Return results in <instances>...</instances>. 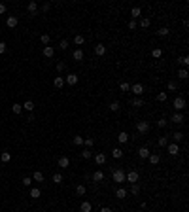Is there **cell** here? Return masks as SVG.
<instances>
[{"label":"cell","mask_w":189,"mask_h":212,"mask_svg":"<svg viewBox=\"0 0 189 212\" xmlns=\"http://www.w3.org/2000/svg\"><path fill=\"white\" fill-rule=\"evenodd\" d=\"M112 180L117 184H123L125 182V172L123 170H112Z\"/></svg>","instance_id":"obj_1"},{"label":"cell","mask_w":189,"mask_h":212,"mask_svg":"<svg viewBox=\"0 0 189 212\" xmlns=\"http://www.w3.org/2000/svg\"><path fill=\"white\" fill-rule=\"evenodd\" d=\"M138 178H140V174L136 172V170H131V172L125 174V182H129V184H136V182H138Z\"/></svg>","instance_id":"obj_2"},{"label":"cell","mask_w":189,"mask_h":212,"mask_svg":"<svg viewBox=\"0 0 189 212\" xmlns=\"http://www.w3.org/2000/svg\"><path fill=\"white\" fill-rule=\"evenodd\" d=\"M172 106L176 108V112H182L183 108H185V99H183V97H176L174 102H172Z\"/></svg>","instance_id":"obj_3"},{"label":"cell","mask_w":189,"mask_h":212,"mask_svg":"<svg viewBox=\"0 0 189 212\" xmlns=\"http://www.w3.org/2000/svg\"><path fill=\"white\" fill-rule=\"evenodd\" d=\"M136 131H138L140 134H146L147 131H150V123L147 121H138L136 123Z\"/></svg>","instance_id":"obj_4"},{"label":"cell","mask_w":189,"mask_h":212,"mask_svg":"<svg viewBox=\"0 0 189 212\" xmlns=\"http://www.w3.org/2000/svg\"><path fill=\"white\" fill-rule=\"evenodd\" d=\"M78 80H80V78H78V74L70 72V74L64 78V84H68V85H76V84H78Z\"/></svg>","instance_id":"obj_5"},{"label":"cell","mask_w":189,"mask_h":212,"mask_svg":"<svg viewBox=\"0 0 189 212\" xmlns=\"http://www.w3.org/2000/svg\"><path fill=\"white\" fill-rule=\"evenodd\" d=\"M83 57H85V53H83V49H74L72 51V59L74 61H78V63H81V61H83Z\"/></svg>","instance_id":"obj_6"},{"label":"cell","mask_w":189,"mask_h":212,"mask_svg":"<svg viewBox=\"0 0 189 212\" xmlns=\"http://www.w3.org/2000/svg\"><path fill=\"white\" fill-rule=\"evenodd\" d=\"M129 91H132V93H134V95H138V97H140L142 93H144V85H142V84H132Z\"/></svg>","instance_id":"obj_7"},{"label":"cell","mask_w":189,"mask_h":212,"mask_svg":"<svg viewBox=\"0 0 189 212\" xmlns=\"http://www.w3.org/2000/svg\"><path fill=\"white\" fill-rule=\"evenodd\" d=\"M166 150H168V153H170V156H178V153H180V146H178V144L174 142V144H168L166 146Z\"/></svg>","instance_id":"obj_8"},{"label":"cell","mask_w":189,"mask_h":212,"mask_svg":"<svg viewBox=\"0 0 189 212\" xmlns=\"http://www.w3.org/2000/svg\"><path fill=\"white\" fill-rule=\"evenodd\" d=\"M93 182H96V184L104 182V172H102V170H95L93 172Z\"/></svg>","instance_id":"obj_9"},{"label":"cell","mask_w":189,"mask_h":212,"mask_svg":"<svg viewBox=\"0 0 189 212\" xmlns=\"http://www.w3.org/2000/svg\"><path fill=\"white\" fill-rule=\"evenodd\" d=\"M170 121H172V123H178V125H182V123H183V114H182V112H176V114H172Z\"/></svg>","instance_id":"obj_10"},{"label":"cell","mask_w":189,"mask_h":212,"mask_svg":"<svg viewBox=\"0 0 189 212\" xmlns=\"http://www.w3.org/2000/svg\"><path fill=\"white\" fill-rule=\"evenodd\" d=\"M117 142H119V144H125V142H129V133H127V131H121V133H117Z\"/></svg>","instance_id":"obj_11"},{"label":"cell","mask_w":189,"mask_h":212,"mask_svg":"<svg viewBox=\"0 0 189 212\" xmlns=\"http://www.w3.org/2000/svg\"><path fill=\"white\" fill-rule=\"evenodd\" d=\"M150 150H147V146H142V148H138V157L140 159H147V157H150Z\"/></svg>","instance_id":"obj_12"},{"label":"cell","mask_w":189,"mask_h":212,"mask_svg":"<svg viewBox=\"0 0 189 212\" xmlns=\"http://www.w3.org/2000/svg\"><path fill=\"white\" fill-rule=\"evenodd\" d=\"M17 23H19V19L15 17V15H9V17L6 19V25H8L9 29H15V27H17Z\"/></svg>","instance_id":"obj_13"},{"label":"cell","mask_w":189,"mask_h":212,"mask_svg":"<svg viewBox=\"0 0 189 212\" xmlns=\"http://www.w3.org/2000/svg\"><path fill=\"white\" fill-rule=\"evenodd\" d=\"M44 57H47V59H51V57L55 55V48H51V45H44Z\"/></svg>","instance_id":"obj_14"},{"label":"cell","mask_w":189,"mask_h":212,"mask_svg":"<svg viewBox=\"0 0 189 212\" xmlns=\"http://www.w3.org/2000/svg\"><path fill=\"white\" fill-rule=\"evenodd\" d=\"M106 159H108V157H106V153H96V156H95V163L96 165H104L106 163Z\"/></svg>","instance_id":"obj_15"},{"label":"cell","mask_w":189,"mask_h":212,"mask_svg":"<svg viewBox=\"0 0 189 212\" xmlns=\"http://www.w3.org/2000/svg\"><path fill=\"white\" fill-rule=\"evenodd\" d=\"M57 165H59L61 169H68V167H70V159H68V157H59Z\"/></svg>","instance_id":"obj_16"},{"label":"cell","mask_w":189,"mask_h":212,"mask_svg":"<svg viewBox=\"0 0 189 212\" xmlns=\"http://www.w3.org/2000/svg\"><path fill=\"white\" fill-rule=\"evenodd\" d=\"M95 55H99V57L106 55V45H102V44H96V45H95Z\"/></svg>","instance_id":"obj_17"},{"label":"cell","mask_w":189,"mask_h":212,"mask_svg":"<svg viewBox=\"0 0 189 212\" xmlns=\"http://www.w3.org/2000/svg\"><path fill=\"white\" fill-rule=\"evenodd\" d=\"M80 210L81 212H91V210H93V205H91L89 201H83V203L80 205Z\"/></svg>","instance_id":"obj_18"},{"label":"cell","mask_w":189,"mask_h":212,"mask_svg":"<svg viewBox=\"0 0 189 212\" xmlns=\"http://www.w3.org/2000/svg\"><path fill=\"white\" fill-rule=\"evenodd\" d=\"M112 157H114V159H121V157H123V150L115 146L114 150H112Z\"/></svg>","instance_id":"obj_19"},{"label":"cell","mask_w":189,"mask_h":212,"mask_svg":"<svg viewBox=\"0 0 189 212\" xmlns=\"http://www.w3.org/2000/svg\"><path fill=\"white\" fill-rule=\"evenodd\" d=\"M27 10H28V13H30V15H36V12H38V4H36V2H28Z\"/></svg>","instance_id":"obj_20"},{"label":"cell","mask_w":189,"mask_h":212,"mask_svg":"<svg viewBox=\"0 0 189 212\" xmlns=\"http://www.w3.org/2000/svg\"><path fill=\"white\" fill-rule=\"evenodd\" d=\"M53 85L57 87V89H61V87L64 85V78H63V76H55V80H53Z\"/></svg>","instance_id":"obj_21"},{"label":"cell","mask_w":189,"mask_h":212,"mask_svg":"<svg viewBox=\"0 0 189 212\" xmlns=\"http://www.w3.org/2000/svg\"><path fill=\"white\" fill-rule=\"evenodd\" d=\"M0 161H2V163H9V161H12V153H9V152H2V153H0Z\"/></svg>","instance_id":"obj_22"},{"label":"cell","mask_w":189,"mask_h":212,"mask_svg":"<svg viewBox=\"0 0 189 212\" xmlns=\"http://www.w3.org/2000/svg\"><path fill=\"white\" fill-rule=\"evenodd\" d=\"M127 193H129V191L123 189V188H117V189H115V197H117V199H125Z\"/></svg>","instance_id":"obj_23"},{"label":"cell","mask_w":189,"mask_h":212,"mask_svg":"<svg viewBox=\"0 0 189 212\" xmlns=\"http://www.w3.org/2000/svg\"><path fill=\"white\" fill-rule=\"evenodd\" d=\"M21 106H23V110H27V112H32L34 110V102L32 100H25Z\"/></svg>","instance_id":"obj_24"},{"label":"cell","mask_w":189,"mask_h":212,"mask_svg":"<svg viewBox=\"0 0 189 212\" xmlns=\"http://www.w3.org/2000/svg\"><path fill=\"white\" fill-rule=\"evenodd\" d=\"M147 159H150L151 165H157V163L161 161V156H159V153H150V157H147Z\"/></svg>","instance_id":"obj_25"},{"label":"cell","mask_w":189,"mask_h":212,"mask_svg":"<svg viewBox=\"0 0 189 212\" xmlns=\"http://www.w3.org/2000/svg\"><path fill=\"white\" fill-rule=\"evenodd\" d=\"M40 195H42V189L40 188H30V197L32 199H38Z\"/></svg>","instance_id":"obj_26"},{"label":"cell","mask_w":189,"mask_h":212,"mask_svg":"<svg viewBox=\"0 0 189 212\" xmlns=\"http://www.w3.org/2000/svg\"><path fill=\"white\" fill-rule=\"evenodd\" d=\"M131 15H132V19L136 21V17H140V15H142V8H138V6L132 8V10H131Z\"/></svg>","instance_id":"obj_27"},{"label":"cell","mask_w":189,"mask_h":212,"mask_svg":"<svg viewBox=\"0 0 189 212\" xmlns=\"http://www.w3.org/2000/svg\"><path fill=\"white\" fill-rule=\"evenodd\" d=\"M131 106H134V108H140V106H144V100H142L140 97H136V99H132V100H131Z\"/></svg>","instance_id":"obj_28"},{"label":"cell","mask_w":189,"mask_h":212,"mask_svg":"<svg viewBox=\"0 0 189 212\" xmlns=\"http://www.w3.org/2000/svg\"><path fill=\"white\" fill-rule=\"evenodd\" d=\"M83 146L87 148V150L93 148V146H95V138H91V136H89V138H83Z\"/></svg>","instance_id":"obj_29"},{"label":"cell","mask_w":189,"mask_h":212,"mask_svg":"<svg viewBox=\"0 0 189 212\" xmlns=\"http://www.w3.org/2000/svg\"><path fill=\"white\" fill-rule=\"evenodd\" d=\"M157 144H159L161 148H166V146H168V136H159V140H157Z\"/></svg>","instance_id":"obj_30"},{"label":"cell","mask_w":189,"mask_h":212,"mask_svg":"<svg viewBox=\"0 0 189 212\" xmlns=\"http://www.w3.org/2000/svg\"><path fill=\"white\" fill-rule=\"evenodd\" d=\"M32 180H34V182H44V174L40 172V170H36V172L32 174Z\"/></svg>","instance_id":"obj_31"},{"label":"cell","mask_w":189,"mask_h":212,"mask_svg":"<svg viewBox=\"0 0 189 212\" xmlns=\"http://www.w3.org/2000/svg\"><path fill=\"white\" fill-rule=\"evenodd\" d=\"M150 25H151L150 17H142V19H140V27H142V29H147V27H150Z\"/></svg>","instance_id":"obj_32"},{"label":"cell","mask_w":189,"mask_h":212,"mask_svg":"<svg viewBox=\"0 0 189 212\" xmlns=\"http://www.w3.org/2000/svg\"><path fill=\"white\" fill-rule=\"evenodd\" d=\"M74 44H76V45H83V44H85V38H83V36H81V34L74 36Z\"/></svg>","instance_id":"obj_33"},{"label":"cell","mask_w":189,"mask_h":212,"mask_svg":"<svg viewBox=\"0 0 189 212\" xmlns=\"http://www.w3.org/2000/svg\"><path fill=\"white\" fill-rule=\"evenodd\" d=\"M151 57H153V59H161V57H163V49L155 48V49L151 51Z\"/></svg>","instance_id":"obj_34"},{"label":"cell","mask_w":189,"mask_h":212,"mask_svg":"<svg viewBox=\"0 0 189 212\" xmlns=\"http://www.w3.org/2000/svg\"><path fill=\"white\" fill-rule=\"evenodd\" d=\"M178 63H180L183 68H185V66H189V57L187 55H183V57H180V59H178Z\"/></svg>","instance_id":"obj_35"},{"label":"cell","mask_w":189,"mask_h":212,"mask_svg":"<svg viewBox=\"0 0 189 212\" xmlns=\"http://www.w3.org/2000/svg\"><path fill=\"white\" fill-rule=\"evenodd\" d=\"M108 108H110V112H119V108H121V106H119V102H117V100H114V102H110V106H108Z\"/></svg>","instance_id":"obj_36"},{"label":"cell","mask_w":189,"mask_h":212,"mask_svg":"<svg viewBox=\"0 0 189 212\" xmlns=\"http://www.w3.org/2000/svg\"><path fill=\"white\" fill-rule=\"evenodd\" d=\"M168 32H170V30H168L166 27H161L159 30H157V36H161V38H165V36H168Z\"/></svg>","instance_id":"obj_37"},{"label":"cell","mask_w":189,"mask_h":212,"mask_svg":"<svg viewBox=\"0 0 189 212\" xmlns=\"http://www.w3.org/2000/svg\"><path fill=\"white\" fill-rule=\"evenodd\" d=\"M12 112L15 114V116H19V114L23 112V106L21 104H12Z\"/></svg>","instance_id":"obj_38"},{"label":"cell","mask_w":189,"mask_h":212,"mask_svg":"<svg viewBox=\"0 0 189 212\" xmlns=\"http://www.w3.org/2000/svg\"><path fill=\"white\" fill-rule=\"evenodd\" d=\"M172 138L176 140V144H178V142H182V140H183V133H182V131H176L174 134H172Z\"/></svg>","instance_id":"obj_39"},{"label":"cell","mask_w":189,"mask_h":212,"mask_svg":"<svg viewBox=\"0 0 189 212\" xmlns=\"http://www.w3.org/2000/svg\"><path fill=\"white\" fill-rule=\"evenodd\" d=\"M72 142L76 144V146H83V136H80V134H76V136L72 138Z\"/></svg>","instance_id":"obj_40"},{"label":"cell","mask_w":189,"mask_h":212,"mask_svg":"<svg viewBox=\"0 0 189 212\" xmlns=\"http://www.w3.org/2000/svg\"><path fill=\"white\" fill-rule=\"evenodd\" d=\"M140 193V186L138 184H131V195H138Z\"/></svg>","instance_id":"obj_41"},{"label":"cell","mask_w":189,"mask_h":212,"mask_svg":"<svg viewBox=\"0 0 189 212\" xmlns=\"http://www.w3.org/2000/svg\"><path fill=\"white\" fill-rule=\"evenodd\" d=\"M49 40H51V36H49V34H42V36H40V42H42L44 45H47V44H49Z\"/></svg>","instance_id":"obj_42"},{"label":"cell","mask_w":189,"mask_h":212,"mask_svg":"<svg viewBox=\"0 0 189 212\" xmlns=\"http://www.w3.org/2000/svg\"><path fill=\"white\" fill-rule=\"evenodd\" d=\"M178 78H180V80H187V70L180 68V70H178Z\"/></svg>","instance_id":"obj_43"},{"label":"cell","mask_w":189,"mask_h":212,"mask_svg":"<svg viewBox=\"0 0 189 212\" xmlns=\"http://www.w3.org/2000/svg\"><path fill=\"white\" fill-rule=\"evenodd\" d=\"M91 156H93V152H91V150H87V148L81 152V157H83V159H91Z\"/></svg>","instance_id":"obj_44"},{"label":"cell","mask_w":189,"mask_h":212,"mask_svg":"<svg viewBox=\"0 0 189 212\" xmlns=\"http://www.w3.org/2000/svg\"><path fill=\"white\" fill-rule=\"evenodd\" d=\"M53 182H55V184H63V174L55 172V174H53Z\"/></svg>","instance_id":"obj_45"},{"label":"cell","mask_w":189,"mask_h":212,"mask_svg":"<svg viewBox=\"0 0 189 212\" xmlns=\"http://www.w3.org/2000/svg\"><path fill=\"white\" fill-rule=\"evenodd\" d=\"M76 193H78V195H85V193H87V189H85V186H78V188H76Z\"/></svg>","instance_id":"obj_46"},{"label":"cell","mask_w":189,"mask_h":212,"mask_svg":"<svg viewBox=\"0 0 189 212\" xmlns=\"http://www.w3.org/2000/svg\"><path fill=\"white\" fill-rule=\"evenodd\" d=\"M23 186H25V188H30V186H32V178H30V176H25V178H23Z\"/></svg>","instance_id":"obj_47"},{"label":"cell","mask_w":189,"mask_h":212,"mask_svg":"<svg viewBox=\"0 0 189 212\" xmlns=\"http://www.w3.org/2000/svg\"><path fill=\"white\" fill-rule=\"evenodd\" d=\"M131 89V84H127V81H123V84H119V91H129Z\"/></svg>","instance_id":"obj_48"},{"label":"cell","mask_w":189,"mask_h":212,"mask_svg":"<svg viewBox=\"0 0 189 212\" xmlns=\"http://www.w3.org/2000/svg\"><path fill=\"white\" fill-rule=\"evenodd\" d=\"M166 87H168V91H176V89H178V84H176L174 80H172V81H168V85H166Z\"/></svg>","instance_id":"obj_49"},{"label":"cell","mask_w":189,"mask_h":212,"mask_svg":"<svg viewBox=\"0 0 189 212\" xmlns=\"http://www.w3.org/2000/svg\"><path fill=\"white\" fill-rule=\"evenodd\" d=\"M157 100H159V102H166V93H165V91H161L159 95H157Z\"/></svg>","instance_id":"obj_50"},{"label":"cell","mask_w":189,"mask_h":212,"mask_svg":"<svg viewBox=\"0 0 189 212\" xmlns=\"http://www.w3.org/2000/svg\"><path fill=\"white\" fill-rule=\"evenodd\" d=\"M68 45H70V42H68V40H61L59 48H61V49H68Z\"/></svg>","instance_id":"obj_51"},{"label":"cell","mask_w":189,"mask_h":212,"mask_svg":"<svg viewBox=\"0 0 189 212\" xmlns=\"http://www.w3.org/2000/svg\"><path fill=\"white\" fill-rule=\"evenodd\" d=\"M166 123H168V121L165 120V117H161V120L157 121V127H161V129H163V127H166Z\"/></svg>","instance_id":"obj_52"},{"label":"cell","mask_w":189,"mask_h":212,"mask_svg":"<svg viewBox=\"0 0 189 212\" xmlns=\"http://www.w3.org/2000/svg\"><path fill=\"white\" fill-rule=\"evenodd\" d=\"M136 27H138V25H136V21H134V19H131V21H129V29H131V30H134Z\"/></svg>","instance_id":"obj_53"},{"label":"cell","mask_w":189,"mask_h":212,"mask_svg":"<svg viewBox=\"0 0 189 212\" xmlns=\"http://www.w3.org/2000/svg\"><path fill=\"white\" fill-rule=\"evenodd\" d=\"M6 49H8V45L4 44V42H0V55H2V53H6Z\"/></svg>","instance_id":"obj_54"},{"label":"cell","mask_w":189,"mask_h":212,"mask_svg":"<svg viewBox=\"0 0 189 212\" xmlns=\"http://www.w3.org/2000/svg\"><path fill=\"white\" fill-rule=\"evenodd\" d=\"M49 8H51V4H49V2H45L44 6H42V12H49Z\"/></svg>","instance_id":"obj_55"},{"label":"cell","mask_w":189,"mask_h":212,"mask_svg":"<svg viewBox=\"0 0 189 212\" xmlns=\"http://www.w3.org/2000/svg\"><path fill=\"white\" fill-rule=\"evenodd\" d=\"M64 70V63H57V72H63Z\"/></svg>","instance_id":"obj_56"},{"label":"cell","mask_w":189,"mask_h":212,"mask_svg":"<svg viewBox=\"0 0 189 212\" xmlns=\"http://www.w3.org/2000/svg\"><path fill=\"white\" fill-rule=\"evenodd\" d=\"M0 13H6V4H0Z\"/></svg>","instance_id":"obj_57"},{"label":"cell","mask_w":189,"mask_h":212,"mask_svg":"<svg viewBox=\"0 0 189 212\" xmlns=\"http://www.w3.org/2000/svg\"><path fill=\"white\" fill-rule=\"evenodd\" d=\"M100 212H112V208H110V206H102Z\"/></svg>","instance_id":"obj_58"}]
</instances>
